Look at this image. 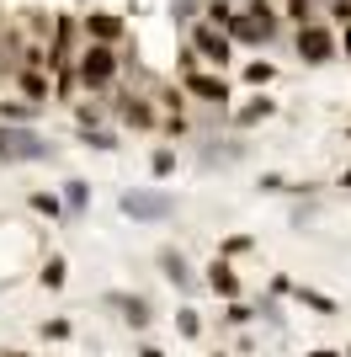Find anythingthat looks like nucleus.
<instances>
[{"label": "nucleus", "mask_w": 351, "mask_h": 357, "mask_svg": "<svg viewBox=\"0 0 351 357\" xmlns=\"http://www.w3.org/2000/svg\"><path fill=\"white\" fill-rule=\"evenodd\" d=\"M123 32H128V22H123L117 11H86V16H80V43L117 48V43H123Z\"/></svg>", "instance_id": "1a4fd4ad"}, {"label": "nucleus", "mask_w": 351, "mask_h": 357, "mask_svg": "<svg viewBox=\"0 0 351 357\" xmlns=\"http://www.w3.org/2000/svg\"><path fill=\"white\" fill-rule=\"evenodd\" d=\"M256 314H261L272 331H282L288 326V314H282V304H277V294H266V298H256Z\"/></svg>", "instance_id": "c756f323"}, {"label": "nucleus", "mask_w": 351, "mask_h": 357, "mask_svg": "<svg viewBox=\"0 0 351 357\" xmlns=\"http://www.w3.org/2000/svg\"><path fill=\"white\" fill-rule=\"evenodd\" d=\"M192 48H197V59H203V70H219L224 75V64L234 59V38L224 27H208V22H197L192 27V38H187Z\"/></svg>", "instance_id": "6e6552de"}, {"label": "nucleus", "mask_w": 351, "mask_h": 357, "mask_svg": "<svg viewBox=\"0 0 351 357\" xmlns=\"http://www.w3.org/2000/svg\"><path fill=\"white\" fill-rule=\"evenodd\" d=\"M197 160L208 165V171H213V165H234V160H245V144H240V139H197Z\"/></svg>", "instance_id": "2eb2a0df"}, {"label": "nucleus", "mask_w": 351, "mask_h": 357, "mask_svg": "<svg viewBox=\"0 0 351 357\" xmlns=\"http://www.w3.org/2000/svg\"><path fill=\"white\" fill-rule=\"evenodd\" d=\"M11 86H16V96H27V102H38V107L54 102V75L38 70V64H22V70L11 75Z\"/></svg>", "instance_id": "9b49d317"}, {"label": "nucleus", "mask_w": 351, "mask_h": 357, "mask_svg": "<svg viewBox=\"0 0 351 357\" xmlns=\"http://www.w3.org/2000/svg\"><path fill=\"white\" fill-rule=\"evenodd\" d=\"M208 288H213L224 304L245 298V288H240V272H234V261H224V256H213V261H208Z\"/></svg>", "instance_id": "4468645a"}, {"label": "nucleus", "mask_w": 351, "mask_h": 357, "mask_svg": "<svg viewBox=\"0 0 351 357\" xmlns=\"http://www.w3.org/2000/svg\"><path fill=\"white\" fill-rule=\"evenodd\" d=\"M0 38H6V16H0Z\"/></svg>", "instance_id": "58836bf2"}, {"label": "nucleus", "mask_w": 351, "mask_h": 357, "mask_svg": "<svg viewBox=\"0 0 351 357\" xmlns=\"http://www.w3.org/2000/svg\"><path fill=\"white\" fill-rule=\"evenodd\" d=\"M292 54H298L304 64H330V59H341L336 27H330V22H309V27H298V32H292Z\"/></svg>", "instance_id": "0eeeda50"}, {"label": "nucleus", "mask_w": 351, "mask_h": 357, "mask_svg": "<svg viewBox=\"0 0 351 357\" xmlns=\"http://www.w3.org/2000/svg\"><path fill=\"white\" fill-rule=\"evenodd\" d=\"M272 80H277V64H272V59H250L245 64V86L250 91H266Z\"/></svg>", "instance_id": "4be33fe9"}, {"label": "nucleus", "mask_w": 351, "mask_h": 357, "mask_svg": "<svg viewBox=\"0 0 351 357\" xmlns=\"http://www.w3.org/2000/svg\"><path fill=\"white\" fill-rule=\"evenodd\" d=\"M277 6H282V22H288L292 32L309 27V22H325V16H320V0H277Z\"/></svg>", "instance_id": "f3484780"}, {"label": "nucleus", "mask_w": 351, "mask_h": 357, "mask_svg": "<svg viewBox=\"0 0 351 357\" xmlns=\"http://www.w3.org/2000/svg\"><path fill=\"white\" fill-rule=\"evenodd\" d=\"M107 118H112V107H107L102 96H86V102H75V123H80V128H102Z\"/></svg>", "instance_id": "6ab92c4d"}, {"label": "nucleus", "mask_w": 351, "mask_h": 357, "mask_svg": "<svg viewBox=\"0 0 351 357\" xmlns=\"http://www.w3.org/2000/svg\"><path fill=\"white\" fill-rule=\"evenodd\" d=\"M176 331H181L187 342H197V336H203V314L192 310V304H181V310H176Z\"/></svg>", "instance_id": "c85d7f7f"}, {"label": "nucleus", "mask_w": 351, "mask_h": 357, "mask_svg": "<svg viewBox=\"0 0 351 357\" xmlns=\"http://www.w3.org/2000/svg\"><path fill=\"white\" fill-rule=\"evenodd\" d=\"M171 22L176 27H197L203 22V0H171Z\"/></svg>", "instance_id": "393cba45"}, {"label": "nucleus", "mask_w": 351, "mask_h": 357, "mask_svg": "<svg viewBox=\"0 0 351 357\" xmlns=\"http://www.w3.org/2000/svg\"><path fill=\"white\" fill-rule=\"evenodd\" d=\"M277 112H282V107L272 102L266 91H256V96H250L245 107H229V123H234V128H240V134H245V128H261V123H272V118H277Z\"/></svg>", "instance_id": "f8f14e48"}, {"label": "nucleus", "mask_w": 351, "mask_h": 357, "mask_svg": "<svg viewBox=\"0 0 351 357\" xmlns=\"http://www.w3.org/2000/svg\"><path fill=\"white\" fill-rule=\"evenodd\" d=\"M80 144L96 149V155H112V149H117V134H112V128H80Z\"/></svg>", "instance_id": "a878e982"}, {"label": "nucleus", "mask_w": 351, "mask_h": 357, "mask_svg": "<svg viewBox=\"0 0 351 357\" xmlns=\"http://www.w3.org/2000/svg\"><path fill=\"white\" fill-rule=\"evenodd\" d=\"M38 283H43L48 288V294H58V288H64V283H70V261H64V256H48V261H43V272H38Z\"/></svg>", "instance_id": "412c9836"}, {"label": "nucleus", "mask_w": 351, "mask_h": 357, "mask_svg": "<svg viewBox=\"0 0 351 357\" xmlns=\"http://www.w3.org/2000/svg\"><path fill=\"white\" fill-rule=\"evenodd\" d=\"M117 80H123V54L107 48V43H80V54H75V91L112 96Z\"/></svg>", "instance_id": "f03ea898"}, {"label": "nucleus", "mask_w": 351, "mask_h": 357, "mask_svg": "<svg viewBox=\"0 0 351 357\" xmlns=\"http://www.w3.org/2000/svg\"><path fill=\"white\" fill-rule=\"evenodd\" d=\"M149 176H155V181L176 176V149H171V144H160L155 155H149Z\"/></svg>", "instance_id": "bb28decb"}, {"label": "nucleus", "mask_w": 351, "mask_h": 357, "mask_svg": "<svg viewBox=\"0 0 351 357\" xmlns=\"http://www.w3.org/2000/svg\"><path fill=\"white\" fill-rule=\"evenodd\" d=\"M176 86L187 91V96H197L203 107H213L219 118H229V102H234V86L224 80L219 70H192V75H181Z\"/></svg>", "instance_id": "423d86ee"}, {"label": "nucleus", "mask_w": 351, "mask_h": 357, "mask_svg": "<svg viewBox=\"0 0 351 357\" xmlns=\"http://www.w3.org/2000/svg\"><path fill=\"white\" fill-rule=\"evenodd\" d=\"M250 320H256V304H245V298H234V304H224V326L245 331Z\"/></svg>", "instance_id": "cd10ccee"}, {"label": "nucleus", "mask_w": 351, "mask_h": 357, "mask_svg": "<svg viewBox=\"0 0 351 357\" xmlns=\"http://www.w3.org/2000/svg\"><path fill=\"white\" fill-rule=\"evenodd\" d=\"M256 187H261V192H272V197H277V192H288L292 181L282 176V171H261V181H256Z\"/></svg>", "instance_id": "473e14b6"}, {"label": "nucleus", "mask_w": 351, "mask_h": 357, "mask_svg": "<svg viewBox=\"0 0 351 357\" xmlns=\"http://www.w3.org/2000/svg\"><path fill=\"white\" fill-rule=\"evenodd\" d=\"M336 48H341V59H351V27L336 32Z\"/></svg>", "instance_id": "f704fd0d"}, {"label": "nucleus", "mask_w": 351, "mask_h": 357, "mask_svg": "<svg viewBox=\"0 0 351 357\" xmlns=\"http://www.w3.org/2000/svg\"><path fill=\"white\" fill-rule=\"evenodd\" d=\"M155 267H160V278L171 288H181V294H192L197 288V272H192V261H187V251L181 245H160L155 251Z\"/></svg>", "instance_id": "9d476101"}, {"label": "nucleus", "mask_w": 351, "mask_h": 357, "mask_svg": "<svg viewBox=\"0 0 351 357\" xmlns=\"http://www.w3.org/2000/svg\"><path fill=\"white\" fill-rule=\"evenodd\" d=\"M213 357H229V352H213Z\"/></svg>", "instance_id": "a19ab883"}, {"label": "nucleus", "mask_w": 351, "mask_h": 357, "mask_svg": "<svg viewBox=\"0 0 351 357\" xmlns=\"http://www.w3.org/2000/svg\"><path fill=\"white\" fill-rule=\"evenodd\" d=\"M107 107H112V118L123 123V128H133V134H149V128H160V102H155L149 91H117Z\"/></svg>", "instance_id": "39448f33"}, {"label": "nucleus", "mask_w": 351, "mask_h": 357, "mask_svg": "<svg viewBox=\"0 0 351 357\" xmlns=\"http://www.w3.org/2000/svg\"><path fill=\"white\" fill-rule=\"evenodd\" d=\"M288 298H298L304 310H314V314H341V304L330 294H320V288H309V283H292V294Z\"/></svg>", "instance_id": "a211bd4d"}, {"label": "nucleus", "mask_w": 351, "mask_h": 357, "mask_svg": "<svg viewBox=\"0 0 351 357\" xmlns=\"http://www.w3.org/2000/svg\"><path fill=\"white\" fill-rule=\"evenodd\" d=\"M64 219H80L86 213V203H91V181H64Z\"/></svg>", "instance_id": "aec40b11"}, {"label": "nucleus", "mask_w": 351, "mask_h": 357, "mask_svg": "<svg viewBox=\"0 0 351 357\" xmlns=\"http://www.w3.org/2000/svg\"><path fill=\"white\" fill-rule=\"evenodd\" d=\"M282 6L277 0H234V22H229V38L234 48H272L282 38Z\"/></svg>", "instance_id": "f257e3e1"}, {"label": "nucleus", "mask_w": 351, "mask_h": 357, "mask_svg": "<svg viewBox=\"0 0 351 357\" xmlns=\"http://www.w3.org/2000/svg\"><path fill=\"white\" fill-rule=\"evenodd\" d=\"M38 118H43V107L27 102V96H6V102H0V123H6V128H32Z\"/></svg>", "instance_id": "dca6fc26"}, {"label": "nucleus", "mask_w": 351, "mask_h": 357, "mask_svg": "<svg viewBox=\"0 0 351 357\" xmlns=\"http://www.w3.org/2000/svg\"><path fill=\"white\" fill-rule=\"evenodd\" d=\"M160 134H171V139H187V134H192L187 112H160Z\"/></svg>", "instance_id": "7c9ffc66"}, {"label": "nucleus", "mask_w": 351, "mask_h": 357, "mask_svg": "<svg viewBox=\"0 0 351 357\" xmlns=\"http://www.w3.org/2000/svg\"><path fill=\"white\" fill-rule=\"evenodd\" d=\"M43 160H58V149L38 128H6L0 123V165H43Z\"/></svg>", "instance_id": "7ed1b4c3"}, {"label": "nucleus", "mask_w": 351, "mask_h": 357, "mask_svg": "<svg viewBox=\"0 0 351 357\" xmlns=\"http://www.w3.org/2000/svg\"><path fill=\"white\" fill-rule=\"evenodd\" d=\"M245 251H256V240H250V235H229V240L219 245L224 261H234V256H245Z\"/></svg>", "instance_id": "2f4dec72"}, {"label": "nucleus", "mask_w": 351, "mask_h": 357, "mask_svg": "<svg viewBox=\"0 0 351 357\" xmlns=\"http://www.w3.org/2000/svg\"><path fill=\"white\" fill-rule=\"evenodd\" d=\"M27 208L43 213V219H64V197L58 192H27Z\"/></svg>", "instance_id": "5701e85b"}, {"label": "nucleus", "mask_w": 351, "mask_h": 357, "mask_svg": "<svg viewBox=\"0 0 351 357\" xmlns=\"http://www.w3.org/2000/svg\"><path fill=\"white\" fill-rule=\"evenodd\" d=\"M139 357H165V352H160V347H149V342H144V347H139Z\"/></svg>", "instance_id": "4c0bfd02"}, {"label": "nucleus", "mask_w": 351, "mask_h": 357, "mask_svg": "<svg viewBox=\"0 0 351 357\" xmlns=\"http://www.w3.org/2000/svg\"><path fill=\"white\" fill-rule=\"evenodd\" d=\"M346 357H351V347H346Z\"/></svg>", "instance_id": "79ce46f5"}, {"label": "nucleus", "mask_w": 351, "mask_h": 357, "mask_svg": "<svg viewBox=\"0 0 351 357\" xmlns=\"http://www.w3.org/2000/svg\"><path fill=\"white\" fill-rule=\"evenodd\" d=\"M346 139H351V123H346Z\"/></svg>", "instance_id": "ea45409f"}, {"label": "nucleus", "mask_w": 351, "mask_h": 357, "mask_svg": "<svg viewBox=\"0 0 351 357\" xmlns=\"http://www.w3.org/2000/svg\"><path fill=\"white\" fill-rule=\"evenodd\" d=\"M203 22H208V27H224V32H229V22H234V0H203Z\"/></svg>", "instance_id": "b1692460"}, {"label": "nucleus", "mask_w": 351, "mask_h": 357, "mask_svg": "<svg viewBox=\"0 0 351 357\" xmlns=\"http://www.w3.org/2000/svg\"><path fill=\"white\" fill-rule=\"evenodd\" d=\"M309 357H346V352H336V347H314Z\"/></svg>", "instance_id": "c9c22d12"}, {"label": "nucleus", "mask_w": 351, "mask_h": 357, "mask_svg": "<svg viewBox=\"0 0 351 357\" xmlns=\"http://www.w3.org/2000/svg\"><path fill=\"white\" fill-rule=\"evenodd\" d=\"M43 342H70V320H43Z\"/></svg>", "instance_id": "72a5a7b5"}, {"label": "nucleus", "mask_w": 351, "mask_h": 357, "mask_svg": "<svg viewBox=\"0 0 351 357\" xmlns=\"http://www.w3.org/2000/svg\"><path fill=\"white\" fill-rule=\"evenodd\" d=\"M117 208L133 224H165V219H176V197L160 192V187H133V192L117 197Z\"/></svg>", "instance_id": "20e7f679"}, {"label": "nucleus", "mask_w": 351, "mask_h": 357, "mask_svg": "<svg viewBox=\"0 0 351 357\" xmlns=\"http://www.w3.org/2000/svg\"><path fill=\"white\" fill-rule=\"evenodd\" d=\"M107 304L123 310V326H128V331H149V326H155V310H149L144 294H107Z\"/></svg>", "instance_id": "ddd939ff"}, {"label": "nucleus", "mask_w": 351, "mask_h": 357, "mask_svg": "<svg viewBox=\"0 0 351 357\" xmlns=\"http://www.w3.org/2000/svg\"><path fill=\"white\" fill-rule=\"evenodd\" d=\"M336 187H341V192H351V171H341V176H336Z\"/></svg>", "instance_id": "e433bc0d"}]
</instances>
